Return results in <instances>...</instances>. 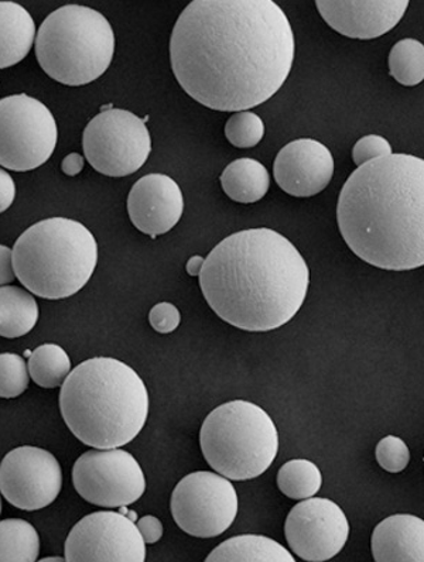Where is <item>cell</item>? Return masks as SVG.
<instances>
[{"mask_svg":"<svg viewBox=\"0 0 424 562\" xmlns=\"http://www.w3.org/2000/svg\"><path fill=\"white\" fill-rule=\"evenodd\" d=\"M274 176L286 194L295 199L317 195L333 180L332 151L314 139L290 142L276 156Z\"/></svg>","mask_w":424,"mask_h":562,"instance_id":"9a60e30c","label":"cell"},{"mask_svg":"<svg viewBox=\"0 0 424 562\" xmlns=\"http://www.w3.org/2000/svg\"><path fill=\"white\" fill-rule=\"evenodd\" d=\"M62 487L60 462L43 448H14L0 463V493L18 509H44L57 499Z\"/></svg>","mask_w":424,"mask_h":562,"instance_id":"4fadbf2b","label":"cell"},{"mask_svg":"<svg viewBox=\"0 0 424 562\" xmlns=\"http://www.w3.org/2000/svg\"><path fill=\"white\" fill-rule=\"evenodd\" d=\"M200 446L216 473L230 481H249L268 471L278 457L279 432L258 404L234 401L207 416Z\"/></svg>","mask_w":424,"mask_h":562,"instance_id":"52a82bcc","label":"cell"},{"mask_svg":"<svg viewBox=\"0 0 424 562\" xmlns=\"http://www.w3.org/2000/svg\"><path fill=\"white\" fill-rule=\"evenodd\" d=\"M72 483L83 501L108 509L133 505L146 491L140 462L121 448L82 453L74 463Z\"/></svg>","mask_w":424,"mask_h":562,"instance_id":"8fae6325","label":"cell"},{"mask_svg":"<svg viewBox=\"0 0 424 562\" xmlns=\"http://www.w3.org/2000/svg\"><path fill=\"white\" fill-rule=\"evenodd\" d=\"M290 550L299 559L323 562L334 559L347 544L349 522L337 503L309 497L290 510L284 522Z\"/></svg>","mask_w":424,"mask_h":562,"instance_id":"5bb4252c","label":"cell"},{"mask_svg":"<svg viewBox=\"0 0 424 562\" xmlns=\"http://www.w3.org/2000/svg\"><path fill=\"white\" fill-rule=\"evenodd\" d=\"M392 153L391 143L384 139V137L368 135L355 143L353 160L359 167L365 165V162L378 159V157L392 155Z\"/></svg>","mask_w":424,"mask_h":562,"instance_id":"f546056e","label":"cell"},{"mask_svg":"<svg viewBox=\"0 0 424 562\" xmlns=\"http://www.w3.org/2000/svg\"><path fill=\"white\" fill-rule=\"evenodd\" d=\"M375 457L379 467L389 473H399L406 470L411 461V451L402 438L388 436L378 442Z\"/></svg>","mask_w":424,"mask_h":562,"instance_id":"f1b7e54d","label":"cell"},{"mask_svg":"<svg viewBox=\"0 0 424 562\" xmlns=\"http://www.w3.org/2000/svg\"><path fill=\"white\" fill-rule=\"evenodd\" d=\"M16 279L13 269V251L8 246L0 245V288L11 284Z\"/></svg>","mask_w":424,"mask_h":562,"instance_id":"836d02e7","label":"cell"},{"mask_svg":"<svg viewBox=\"0 0 424 562\" xmlns=\"http://www.w3.org/2000/svg\"><path fill=\"white\" fill-rule=\"evenodd\" d=\"M31 383L27 363L18 353H0V397L16 398Z\"/></svg>","mask_w":424,"mask_h":562,"instance_id":"83f0119b","label":"cell"},{"mask_svg":"<svg viewBox=\"0 0 424 562\" xmlns=\"http://www.w3.org/2000/svg\"><path fill=\"white\" fill-rule=\"evenodd\" d=\"M16 199V184L8 171L0 169V214L11 209Z\"/></svg>","mask_w":424,"mask_h":562,"instance_id":"d6a6232c","label":"cell"},{"mask_svg":"<svg viewBox=\"0 0 424 562\" xmlns=\"http://www.w3.org/2000/svg\"><path fill=\"white\" fill-rule=\"evenodd\" d=\"M292 24L272 0H194L170 38L172 74L212 111L243 112L278 93L292 71Z\"/></svg>","mask_w":424,"mask_h":562,"instance_id":"6da1fadb","label":"cell"},{"mask_svg":"<svg viewBox=\"0 0 424 562\" xmlns=\"http://www.w3.org/2000/svg\"><path fill=\"white\" fill-rule=\"evenodd\" d=\"M57 142V122L43 102L26 93L0 101V166L4 169H38L51 159Z\"/></svg>","mask_w":424,"mask_h":562,"instance_id":"ba28073f","label":"cell"},{"mask_svg":"<svg viewBox=\"0 0 424 562\" xmlns=\"http://www.w3.org/2000/svg\"><path fill=\"white\" fill-rule=\"evenodd\" d=\"M38 322V305L32 293L16 285L0 288V337L21 338Z\"/></svg>","mask_w":424,"mask_h":562,"instance_id":"7402d4cb","label":"cell"},{"mask_svg":"<svg viewBox=\"0 0 424 562\" xmlns=\"http://www.w3.org/2000/svg\"><path fill=\"white\" fill-rule=\"evenodd\" d=\"M66 561L143 562L146 542L130 517L120 512L91 513L72 527L66 541Z\"/></svg>","mask_w":424,"mask_h":562,"instance_id":"7c38bea8","label":"cell"},{"mask_svg":"<svg viewBox=\"0 0 424 562\" xmlns=\"http://www.w3.org/2000/svg\"><path fill=\"white\" fill-rule=\"evenodd\" d=\"M82 149L92 169L101 175L131 176L149 159L150 132L135 113L103 110L83 131Z\"/></svg>","mask_w":424,"mask_h":562,"instance_id":"9c48e42d","label":"cell"},{"mask_svg":"<svg viewBox=\"0 0 424 562\" xmlns=\"http://www.w3.org/2000/svg\"><path fill=\"white\" fill-rule=\"evenodd\" d=\"M389 72L404 87H416L424 80V46L414 38H404L389 54Z\"/></svg>","mask_w":424,"mask_h":562,"instance_id":"484cf974","label":"cell"},{"mask_svg":"<svg viewBox=\"0 0 424 562\" xmlns=\"http://www.w3.org/2000/svg\"><path fill=\"white\" fill-rule=\"evenodd\" d=\"M200 288L226 324L268 333L292 322L308 297L310 270L286 236L269 228L236 232L204 259Z\"/></svg>","mask_w":424,"mask_h":562,"instance_id":"7a4b0ae2","label":"cell"},{"mask_svg":"<svg viewBox=\"0 0 424 562\" xmlns=\"http://www.w3.org/2000/svg\"><path fill=\"white\" fill-rule=\"evenodd\" d=\"M42 561L43 562H48V561H66V559H60V557H53V559H43Z\"/></svg>","mask_w":424,"mask_h":562,"instance_id":"8d00e7d4","label":"cell"},{"mask_svg":"<svg viewBox=\"0 0 424 562\" xmlns=\"http://www.w3.org/2000/svg\"><path fill=\"white\" fill-rule=\"evenodd\" d=\"M137 529H140L143 540L146 544H155L163 537V525L155 516L147 515L137 521Z\"/></svg>","mask_w":424,"mask_h":562,"instance_id":"1f68e13d","label":"cell"},{"mask_svg":"<svg viewBox=\"0 0 424 562\" xmlns=\"http://www.w3.org/2000/svg\"><path fill=\"white\" fill-rule=\"evenodd\" d=\"M209 562H295L292 552L266 536L231 537L207 557Z\"/></svg>","mask_w":424,"mask_h":562,"instance_id":"ffe728a7","label":"cell"},{"mask_svg":"<svg viewBox=\"0 0 424 562\" xmlns=\"http://www.w3.org/2000/svg\"><path fill=\"white\" fill-rule=\"evenodd\" d=\"M64 175L76 177L80 175L83 169V157L78 153H71L62 162Z\"/></svg>","mask_w":424,"mask_h":562,"instance_id":"e575fe53","label":"cell"},{"mask_svg":"<svg viewBox=\"0 0 424 562\" xmlns=\"http://www.w3.org/2000/svg\"><path fill=\"white\" fill-rule=\"evenodd\" d=\"M264 136V121L254 112H236L226 122L225 137L236 149H253Z\"/></svg>","mask_w":424,"mask_h":562,"instance_id":"4316f807","label":"cell"},{"mask_svg":"<svg viewBox=\"0 0 424 562\" xmlns=\"http://www.w3.org/2000/svg\"><path fill=\"white\" fill-rule=\"evenodd\" d=\"M185 212V196L171 177L147 175L133 184L127 196V214L132 224L142 234L165 235L181 220Z\"/></svg>","mask_w":424,"mask_h":562,"instance_id":"e0dca14e","label":"cell"},{"mask_svg":"<svg viewBox=\"0 0 424 562\" xmlns=\"http://www.w3.org/2000/svg\"><path fill=\"white\" fill-rule=\"evenodd\" d=\"M27 369L37 386L62 387L71 372V359L58 345L46 344L34 349L29 358Z\"/></svg>","mask_w":424,"mask_h":562,"instance_id":"cb8c5ba5","label":"cell"},{"mask_svg":"<svg viewBox=\"0 0 424 562\" xmlns=\"http://www.w3.org/2000/svg\"><path fill=\"white\" fill-rule=\"evenodd\" d=\"M371 550L377 562H424V521L413 515H393L372 532Z\"/></svg>","mask_w":424,"mask_h":562,"instance_id":"ac0fdd59","label":"cell"},{"mask_svg":"<svg viewBox=\"0 0 424 562\" xmlns=\"http://www.w3.org/2000/svg\"><path fill=\"white\" fill-rule=\"evenodd\" d=\"M41 552V537L29 521H0V562H34Z\"/></svg>","mask_w":424,"mask_h":562,"instance_id":"603a6c76","label":"cell"},{"mask_svg":"<svg viewBox=\"0 0 424 562\" xmlns=\"http://www.w3.org/2000/svg\"><path fill=\"white\" fill-rule=\"evenodd\" d=\"M238 493L220 473L197 471L177 483L170 509L176 525L197 539L224 535L238 516Z\"/></svg>","mask_w":424,"mask_h":562,"instance_id":"30bf717a","label":"cell"},{"mask_svg":"<svg viewBox=\"0 0 424 562\" xmlns=\"http://www.w3.org/2000/svg\"><path fill=\"white\" fill-rule=\"evenodd\" d=\"M149 323L156 333H175L181 323V314L175 304L159 303L150 310Z\"/></svg>","mask_w":424,"mask_h":562,"instance_id":"4dcf8cb0","label":"cell"},{"mask_svg":"<svg viewBox=\"0 0 424 562\" xmlns=\"http://www.w3.org/2000/svg\"><path fill=\"white\" fill-rule=\"evenodd\" d=\"M220 180L225 194L239 204H255L268 194L270 187L268 170L263 162L254 159L231 162Z\"/></svg>","mask_w":424,"mask_h":562,"instance_id":"44dd1931","label":"cell"},{"mask_svg":"<svg viewBox=\"0 0 424 562\" xmlns=\"http://www.w3.org/2000/svg\"><path fill=\"white\" fill-rule=\"evenodd\" d=\"M202 263H204V258H201V256H192V258L187 261V273L192 276V278L200 276Z\"/></svg>","mask_w":424,"mask_h":562,"instance_id":"d590c367","label":"cell"},{"mask_svg":"<svg viewBox=\"0 0 424 562\" xmlns=\"http://www.w3.org/2000/svg\"><path fill=\"white\" fill-rule=\"evenodd\" d=\"M0 513H2V499H0Z\"/></svg>","mask_w":424,"mask_h":562,"instance_id":"74e56055","label":"cell"},{"mask_svg":"<svg viewBox=\"0 0 424 562\" xmlns=\"http://www.w3.org/2000/svg\"><path fill=\"white\" fill-rule=\"evenodd\" d=\"M315 7L335 32L372 41L392 31L409 8L408 0H317Z\"/></svg>","mask_w":424,"mask_h":562,"instance_id":"2e32d148","label":"cell"},{"mask_svg":"<svg viewBox=\"0 0 424 562\" xmlns=\"http://www.w3.org/2000/svg\"><path fill=\"white\" fill-rule=\"evenodd\" d=\"M323 476L319 467L309 460H292L280 467L278 486L289 499L304 501L322 490Z\"/></svg>","mask_w":424,"mask_h":562,"instance_id":"d4e9b609","label":"cell"},{"mask_svg":"<svg viewBox=\"0 0 424 562\" xmlns=\"http://www.w3.org/2000/svg\"><path fill=\"white\" fill-rule=\"evenodd\" d=\"M36 56L54 81L81 87L97 81L115 56V33L102 13L67 4L48 14L36 34Z\"/></svg>","mask_w":424,"mask_h":562,"instance_id":"8992f818","label":"cell"},{"mask_svg":"<svg viewBox=\"0 0 424 562\" xmlns=\"http://www.w3.org/2000/svg\"><path fill=\"white\" fill-rule=\"evenodd\" d=\"M60 411L77 440L111 450L140 436L149 416V393L130 364L92 358L78 364L64 381Z\"/></svg>","mask_w":424,"mask_h":562,"instance_id":"277c9868","label":"cell"},{"mask_svg":"<svg viewBox=\"0 0 424 562\" xmlns=\"http://www.w3.org/2000/svg\"><path fill=\"white\" fill-rule=\"evenodd\" d=\"M36 23L21 4L0 2V70L16 66L31 53Z\"/></svg>","mask_w":424,"mask_h":562,"instance_id":"d6986e66","label":"cell"},{"mask_svg":"<svg viewBox=\"0 0 424 562\" xmlns=\"http://www.w3.org/2000/svg\"><path fill=\"white\" fill-rule=\"evenodd\" d=\"M337 222L345 244L375 268L408 271L424 265V161L378 157L359 166L339 194Z\"/></svg>","mask_w":424,"mask_h":562,"instance_id":"3957f363","label":"cell"},{"mask_svg":"<svg viewBox=\"0 0 424 562\" xmlns=\"http://www.w3.org/2000/svg\"><path fill=\"white\" fill-rule=\"evenodd\" d=\"M14 274L29 293L63 300L80 293L98 263V244L81 222L48 218L24 231L13 248Z\"/></svg>","mask_w":424,"mask_h":562,"instance_id":"5b68a950","label":"cell"}]
</instances>
